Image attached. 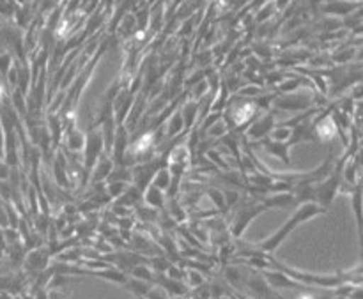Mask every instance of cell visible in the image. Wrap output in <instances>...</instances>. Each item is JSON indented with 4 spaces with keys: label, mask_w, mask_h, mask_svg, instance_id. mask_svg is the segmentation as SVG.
<instances>
[{
    "label": "cell",
    "mask_w": 363,
    "mask_h": 299,
    "mask_svg": "<svg viewBox=\"0 0 363 299\" xmlns=\"http://www.w3.org/2000/svg\"><path fill=\"white\" fill-rule=\"evenodd\" d=\"M262 204L266 205L268 209L273 208H280V209H289L293 208L294 204V197L291 191H282V193H272L269 197L262 198Z\"/></svg>",
    "instance_id": "9"
},
{
    "label": "cell",
    "mask_w": 363,
    "mask_h": 299,
    "mask_svg": "<svg viewBox=\"0 0 363 299\" xmlns=\"http://www.w3.org/2000/svg\"><path fill=\"white\" fill-rule=\"evenodd\" d=\"M53 176L60 188H69V176H67V162L62 152H57V158L53 162Z\"/></svg>",
    "instance_id": "10"
},
{
    "label": "cell",
    "mask_w": 363,
    "mask_h": 299,
    "mask_svg": "<svg viewBox=\"0 0 363 299\" xmlns=\"http://www.w3.org/2000/svg\"><path fill=\"white\" fill-rule=\"evenodd\" d=\"M206 131H208L209 138H218V137H222V135L227 133V128L222 120H218V123L211 124V126H209Z\"/></svg>",
    "instance_id": "22"
},
{
    "label": "cell",
    "mask_w": 363,
    "mask_h": 299,
    "mask_svg": "<svg viewBox=\"0 0 363 299\" xmlns=\"http://www.w3.org/2000/svg\"><path fill=\"white\" fill-rule=\"evenodd\" d=\"M145 299H169V294H167L160 286H152Z\"/></svg>",
    "instance_id": "23"
},
{
    "label": "cell",
    "mask_w": 363,
    "mask_h": 299,
    "mask_svg": "<svg viewBox=\"0 0 363 299\" xmlns=\"http://www.w3.org/2000/svg\"><path fill=\"white\" fill-rule=\"evenodd\" d=\"M206 193H208V197L211 198L213 202H215V205L216 208L220 209V211H225L227 209V205H225V198H223V193L220 190H216V188H209L208 191H206Z\"/></svg>",
    "instance_id": "21"
},
{
    "label": "cell",
    "mask_w": 363,
    "mask_h": 299,
    "mask_svg": "<svg viewBox=\"0 0 363 299\" xmlns=\"http://www.w3.org/2000/svg\"><path fill=\"white\" fill-rule=\"evenodd\" d=\"M259 145H261V147L264 149L268 154L275 156V158L282 159L286 165H289V162H291L289 159L291 145L289 144H286V142H275V140H272L269 137H266V138H261V140H259Z\"/></svg>",
    "instance_id": "4"
},
{
    "label": "cell",
    "mask_w": 363,
    "mask_h": 299,
    "mask_svg": "<svg viewBox=\"0 0 363 299\" xmlns=\"http://www.w3.org/2000/svg\"><path fill=\"white\" fill-rule=\"evenodd\" d=\"M124 287H126L128 290H130L131 294H135L137 298H145L147 296V293L151 290L152 283L151 282H144V280H138V278H131V276H128L126 283H124Z\"/></svg>",
    "instance_id": "13"
},
{
    "label": "cell",
    "mask_w": 363,
    "mask_h": 299,
    "mask_svg": "<svg viewBox=\"0 0 363 299\" xmlns=\"http://www.w3.org/2000/svg\"><path fill=\"white\" fill-rule=\"evenodd\" d=\"M84 184L87 183L89 177H91L92 169L98 163L99 156L105 152V145H103V133L101 131L91 130L85 135V145H84Z\"/></svg>",
    "instance_id": "2"
},
{
    "label": "cell",
    "mask_w": 363,
    "mask_h": 299,
    "mask_svg": "<svg viewBox=\"0 0 363 299\" xmlns=\"http://www.w3.org/2000/svg\"><path fill=\"white\" fill-rule=\"evenodd\" d=\"M138 299H145V298H138Z\"/></svg>",
    "instance_id": "24"
},
{
    "label": "cell",
    "mask_w": 363,
    "mask_h": 299,
    "mask_svg": "<svg viewBox=\"0 0 363 299\" xmlns=\"http://www.w3.org/2000/svg\"><path fill=\"white\" fill-rule=\"evenodd\" d=\"M353 211L357 215V223H358V232L362 234V190L360 184L353 190Z\"/></svg>",
    "instance_id": "18"
},
{
    "label": "cell",
    "mask_w": 363,
    "mask_h": 299,
    "mask_svg": "<svg viewBox=\"0 0 363 299\" xmlns=\"http://www.w3.org/2000/svg\"><path fill=\"white\" fill-rule=\"evenodd\" d=\"M142 201V191L137 186H128L126 191L116 198L117 205H124V208H137L138 202Z\"/></svg>",
    "instance_id": "12"
},
{
    "label": "cell",
    "mask_w": 363,
    "mask_h": 299,
    "mask_svg": "<svg viewBox=\"0 0 363 299\" xmlns=\"http://www.w3.org/2000/svg\"><path fill=\"white\" fill-rule=\"evenodd\" d=\"M170 183H172V176H170V170L167 169L165 165V167H160V169L156 170L149 184H155V186L160 188L162 191H169Z\"/></svg>",
    "instance_id": "14"
},
{
    "label": "cell",
    "mask_w": 363,
    "mask_h": 299,
    "mask_svg": "<svg viewBox=\"0 0 363 299\" xmlns=\"http://www.w3.org/2000/svg\"><path fill=\"white\" fill-rule=\"evenodd\" d=\"M275 128V123H273V115L268 113V115L261 117L257 123H254V126L248 130V140H261V138L269 137L272 130Z\"/></svg>",
    "instance_id": "5"
},
{
    "label": "cell",
    "mask_w": 363,
    "mask_h": 299,
    "mask_svg": "<svg viewBox=\"0 0 363 299\" xmlns=\"http://www.w3.org/2000/svg\"><path fill=\"white\" fill-rule=\"evenodd\" d=\"M128 186H130V183H126V181H106V195H108V198L116 201L126 191Z\"/></svg>",
    "instance_id": "16"
},
{
    "label": "cell",
    "mask_w": 363,
    "mask_h": 299,
    "mask_svg": "<svg viewBox=\"0 0 363 299\" xmlns=\"http://www.w3.org/2000/svg\"><path fill=\"white\" fill-rule=\"evenodd\" d=\"M142 201L145 202V205H147V208L162 209L163 205L167 204L165 191H162L160 188H156L155 184H147V186H145V190L142 191Z\"/></svg>",
    "instance_id": "7"
},
{
    "label": "cell",
    "mask_w": 363,
    "mask_h": 299,
    "mask_svg": "<svg viewBox=\"0 0 363 299\" xmlns=\"http://www.w3.org/2000/svg\"><path fill=\"white\" fill-rule=\"evenodd\" d=\"M264 211H268V208H266L262 202H259V204H247L245 208H241L240 211H238V215L234 216V223L233 227H230V234H233L236 239H240V237L243 236L245 229L248 227V223H250L254 218H257V216Z\"/></svg>",
    "instance_id": "3"
},
{
    "label": "cell",
    "mask_w": 363,
    "mask_h": 299,
    "mask_svg": "<svg viewBox=\"0 0 363 299\" xmlns=\"http://www.w3.org/2000/svg\"><path fill=\"white\" fill-rule=\"evenodd\" d=\"M112 169H113L112 158H110V156H106L105 152H103V154L99 156L98 163L94 165V169H92L91 177H89V179H91L92 184L101 183V181H106V177L110 176Z\"/></svg>",
    "instance_id": "6"
},
{
    "label": "cell",
    "mask_w": 363,
    "mask_h": 299,
    "mask_svg": "<svg viewBox=\"0 0 363 299\" xmlns=\"http://www.w3.org/2000/svg\"><path fill=\"white\" fill-rule=\"evenodd\" d=\"M50 257H52V255H50V252H46L45 248L32 250L27 257V268L30 269V271H35V273L45 271L46 266H48Z\"/></svg>",
    "instance_id": "8"
},
{
    "label": "cell",
    "mask_w": 363,
    "mask_h": 299,
    "mask_svg": "<svg viewBox=\"0 0 363 299\" xmlns=\"http://www.w3.org/2000/svg\"><path fill=\"white\" fill-rule=\"evenodd\" d=\"M147 262L151 264V268L155 269V273H167L170 266H172V262L165 257H152L147 259Z\"/></svg>",
    "instance_id": "19"
},
{
    "label": "cell",
    "mask_w": 363,
    "mask_h": 299,
    "mask_svg": "<svg viewBox=\"0 0 363 299\" xmlns=\"http://www.w3.org/2000/svg\"><path fill=\"white\" fill-rule=\"evenodd\" d=\"M184 130V120L183 115L179 112H176L172 115V119L169 120V126H167V137L165 138H176V135H179Z\"/></svg>",
    "instance_id": "15"
},
{
    "label": "cell",
    "mask_w": 363,
    "mask_h": 299,
    "mask_svg": "<svg viewBox=\"0 0 363 299\" xmlns=\"http://www.w3.org/2000/svg\"><path fill=\"white\" fill-rule=\"evenodd\" d=\"M326 211H328V209L323 208V205H319V204H315V202H305V204H300L298 205L296 213H294V215L287 220L286 225H284L280 230H277V232L273 234V236H269L268 239L261 241V243L257 244V250L264 252V254H269V255L275 254L277 248H279L280 244L286 241V237L289 236L294 229H298L301 223L308 222L311 218L323 215V213H326Z\"/></svg>",
    "instance_id": "1"
},
{
    "label": "cell",
    "mask_w": 363,
    "mask_h": 299,
    "mask_svg": "<svg viewBox=\"0 0 363 299\" xmlns=\"http://www.w3.org/2000/svg\"><path fill=\"white\" fill-rule=\"evenodd\" d=\"M85 145V135L74 126L67 128V137H66V147L71 152H82Z\"/></svg>",
    "instance_id": "11"
},
{
    "label": "cell",
    "mask_w": 363,
    "mask_h": 299,
    "mask_svg": "<svg viewBox=\"0 0 363 299\" xmlns=\"http://www.w3.org/2000/svg\"><path fill=\"white\" fill-rule=\"evenodd\" d=\"M184 280L188 282V289H197V287H201L202 283H206L204 276H202L199 271H186Z\"/></svg>",
    "instance_id": "20"
},
{
    "label": "cell",
    "mask_w": 363,
    "mask_h": 299,
    "mask_svg": "<svg viewBox=\"0 0 363 299\" xmlns=\"http://www.w3.org/2000/svg\"><path fill=\"white\" fill-rule=\"evenodd\" d=\"M128 275H130L131 278H138V280H144V282L152 283L155 271H151V268H147V264H137L128 271Z\"/></svg>",
    "instance_id": "17"
}]
</instances>
